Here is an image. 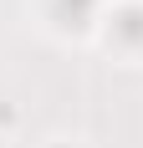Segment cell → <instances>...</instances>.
<instances>
[{
  "label": "cell",
  "mask_w": 143,
  "mask_h": 148,
  "mask_svg": "<svg viewBox=\"0 0 143 148\" xmlns=\"http://www.w3.org/2000/svg\"><path fill=\"white\" fill-rule=\"evenodd\" d=\"M113 36L123 46H143V10H138V5H128V10L113 21Z\"/></svg>",
  "instance_id": "cell-1"
},
{
  "label": "cell",
  "mask_w": 143,
  "mask_h": 148,
  "mask_svg": "<svg viewBox=\"0 0 143 148\" xmlns=\"http://www.w3.org/2000/svg\"><path fill=\"white\" fill-rule=\"evenodd\" d=\"M92 10H97V0H56V15L67 21V26H87Z\"/></svg>",
  "instance_id": "cell-2"
}]
</instances>
